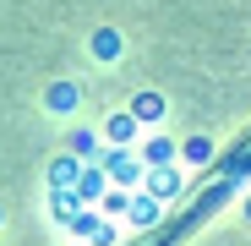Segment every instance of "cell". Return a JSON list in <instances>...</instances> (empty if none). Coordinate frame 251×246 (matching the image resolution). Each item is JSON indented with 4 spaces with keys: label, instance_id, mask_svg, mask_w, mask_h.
Segmentation results:
<instances>
[{
    "label": "cell",
    "instance_id": "cell-9",
    "mask_svg": "<svg viewBox=\"0 0 251 246\" xmlns=\"http://www.w3.org/2000/svg\"><path fill=\"white\" fill-rule=\"evenodd\" d=\"M246 219H251V202H246Z\"/></svg>",
    "mask_w": 251,
    "mask_h": 246
},
{
    "label": "cell",
    "instance_id": "cell-5",
    "mask_svg": "<svg viewBox=\"0 0 251 246\" xmlns=\"http://www.w3.org/2000/svg\"><path fill=\"white\" fill-rule=\"evenodd\" d=\"M148 159H153V164L175 159V142H170V137H153V142H148Z\"/></svg>",
    "mask_w": 251,
    "mask_h": 246
},
{
    "label": "cell",
    "instance_id": "cell-7",
    "mask_svg": "<svg viewBox=\"0 0 251 246\" xmlns=\"http://www.w3.org/2000/svg\"><path fill=\"white\" fill-rule=\"evenodd\" d=\"M76 175V159H55V186H66Z\"/></svg>",
    "mask_w": 251,
    "mask_h": 246
},
{
    "label": "cell",
    "instance_id": "cell-1",
    "mask_svg": "<svg viewBox=\"0 0 251 246\" xmlns=\"http://www.w3.org/2000/svg\"><path fill=\"white\" fill-rule=\"evenodd\" d=\"M93 55H99V60L120 55V33H115V27H99V33H93Z\"/></svg>",
    "mask_w": 251,
    "mask_h": 246
},
{
    "label": "cell",
    "instance_id": "cell-2",
    "mask_svg": "<svg viewBox=\"0 0 251 246\" xmlns=\"http://www.w3.org/2000/svg\"><path fill=\"white\" fill-rule=\"evenodd\" d=\"M131 115H137V120H158V115H164V99H158V93H137Z\"/></svg>",
    "mask_w": 251,
    "mask_h": 246
},
{
    "label": "cell",
    "instance_id": "cell-8",
    "mask_svg": "<svg viewBox=\"0 0 251 246\" xmlns=\"http://www.w3.org/2000/svg\"><path fill=\"white\" fill-rule=\"evenodd\" d=\"M148 186H153V191H175V186H180V181H175V175H170V170H164V175H153V181H148Z\"/></svg>",
    "mask_w": 251,
    "mask_h": 246
},
{
    "label": "cell",
    "instance_id": "cell-3",
    "mask_svg": "<svg viewBox=\"0 0 251 246\" xmlns=\"http://www.w3.org/2000/svg\"><path fill=\"white\" fill-rule=\"evenodd\" d=\"M131 132H137V115H109L104 120V137H115V142H126Z\"/></svg>",
    "mask_w": 251,
    "mask_h": 246
},
{
    "label": "cell",
    "instance_id": "cell-6",
    "mask_svg": "<svg viewBox=\"0 0 251 246\" xmlns=\"http://www.w3.org/2000/svg\"><path fill=\"white\" fill-rule=\"evenodd\" d=\"M186 159H191V164L213 159V142H207V137H191V142H186Z\"/></svg>",
    "mask_w": 251,
    "mask_h": 246
},
{
    "label": "cell",
    "instance_id": "cell-4",
    "mask_svg": "<svg viewBox=\"0 0 251 246\" xmlns=\"http://www.w3.org/2000/svg\"><path fill=\"white\" fill-rule=\"evenodd\" d=\"M50 109H76V88H66V82L50 88Z\"/></svg>",
    "mask_w": 251,
    "mask_h": 246
}]
</instances>
